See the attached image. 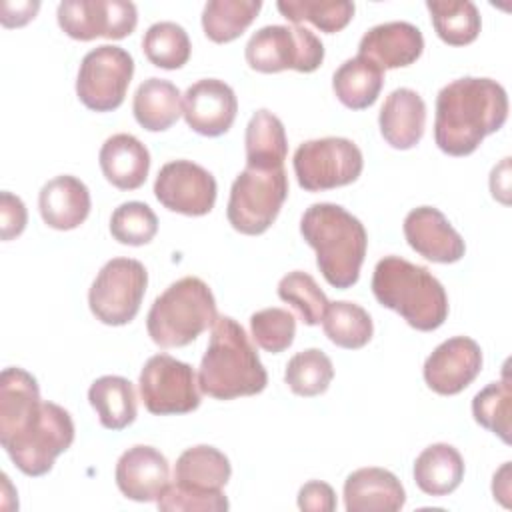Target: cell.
<instances>
[{
	"label": "cell",
	"instance_id": "6da1fadb",
	"mask_svg": "<svg viewBox=\"0 0 512 512\" xmlns=\"http://www.w3.org/2000/svg\"><path fill=\"white\" fill-rule=\"evenodd\" d=\"M74 442L68 410L42 400L36 378L18 368L0 374V444L26 476H44Z\"/></svg>",
	"mask_w": 512,
	"mask_h": 512
},
{
	"label": "cell",
	"instance_id": "7a4b0ae2",
	"mask_svg": "<svg viewBox=\"0 0 512 512\" xmlns=\"http://www.w3.org/2000/svg\"><path fill=\"white\" fill-rule=\"evenodd\" d=\"M508 118V96L492 78L464 76L436 96L434 142L448 156H468Z\"/></svg>",
	"mask_w": 512,
	"mask_h": 512
},
{
	"label": "cell",
	"instance_id": "3957f363",
	"mask_svg": "<svg viewBox=\"0 0 512 512\" xmlns=\"http://www.w3.org/2000/svg\"><path fill=\"white\" fill-rule=\"evenodd\" d=\"M300 234L316 252V266L324 280L346 290L360 278L368 234L364 224L346 208L316 202L300 218Z\"/></svg>",
	"mask_w": 512,
	"mask_h": 512
},
{
	"label": "cell",
	"instance_id": "277c9868",
	"mask_svg": "<svg viewBox=\"0 0 512 512\" xmlns=\"http://www.w3.org/2000/svg\"><path fill=\"white\" fill-rule=\"evenodd\" d=\"M268 384L256 348L246 330L230 316H218L198 370L200 392L216 400L260 394Z\"/></svg>",
	"mask_w": 512,
	"mask_h": 512
},
{
	"label": "cell",
	"instance_id": "5b68a950",
	"mask_svg": "<svg viewBox=\"0 0 512 512\" xmlns=\"http://www.w3.org/2000/svg\"><path fill=\"white\" fill-rule=\"evenodd\" d=\"M372 292L384 308L398 312L420 332H432L448 318V296L440 280L428 268L400 256L378 260Z\"/></svg>",
	"mask_w": 512,
	"mask_h": 512
},
{
	"label": "cell",
	"instance_id": "8992f818",
	"mask_svg": "<svg viewBox=\"0 0 512 512\" xmlns=\"http://www.w3.org/2000/svg\"><path fill=\"white\" fill-rule=\"evenodd\" d=\"M216 318V300L208 284L196 276H184L152 302L146 330L160 348H180L194 342Z\"/></svg>",
	"mask_w": 512,
	"mask_h": 512
},
{
	"label": "cell",
	"instance_id": "52a82bcc",
	"mask_svg": "<svg viewBox=\"0 0 512 512\" xmlns=\"http://www.w3.org/2000/svg\"><path fill=\"white\" fill-rule=\"evenodd\" d=\"M288 198V176L284 166H246L232 182L226 206L230 226L246 236L266 232Z\"/></svg>",
	"mask_w": 512,
	"mask_h": 512
},
{
	"label": "cell",
	"instance_id": "ba28073f",
	"mask_svg": "<svg viewBox=\"0 0 512 512\" xmlns=\"http://www.w3.org/2000/svg\"><path fill=\"white\" fill-rule=\"evenodd\" d=\"M252 70L274 74L282 70L314 72L324 60V44L306 26L270 24L256 30L244 50Z\"/></svg>",
	"mask_w": 512,
	"mask_h": 512
},
{
	"label": "cell",
	"instance_id": "9c48e42d",
	"mask_svg": "<svg viewBox=\"0 0 512 512\" xmlns=\"http://www.w3.org/2000/svg\"><path fill=\"white\" fill-rule=\"evenodd\" d=\"M292 166L300 188L322 192L356 182L362 174L364 158L352 140L326 136L302 142L294 152Z\"/></svg>",
	"mask_w": 512,
	"mask_h": 512
},
{
	"label": "cell",
	"instance_id": "30bf717a",
	"mask_svg": "<svg viewBox=\"0 0 512 512\" xmlns=\"http://www.w3.org/2000/svg\"><path fill=\"white\" fill-rule=\"evenodd\" d=\"M148 286V272L134 258H112L96 274L90 292V312L108 326L132 322Z\"/></svg>",
	"mask_w": 512,
	"mask_h": 512
},
{
	"label": "cell",
	"instance_id": "8fae6325",
	"mask_svg": "<svg viewBox=\"0 0 512 512\" xmlns=\"http://www.w3.org/2000/svg\"><path fill=\"white\" fill-rule=\"evenodd\" d=\"M134 74V58L120 46L102 44L90 50L78 68L76 96L94 112L116 110Z\"/></svg>",
	"mask_w": 512,
	"mask_h": 512
},
{
	"label": "cell",
	"instance_id": "7c38bea8",
	"mask_svg": "<svg viewBox=\"0 0 512 512\" xmlns=\"http://www.w3.org/2000/svg\"><path fill=\"white\" fill-rule=\"evenodd\" d=\"M142 404L150 414H188L200 406V386L190 364L170 354L146 360L138 378Z\"/></svg>",
	"mask_w": 512,
	"mask_h": 512
},
{
	"label": "cell",
	"instance_id": "4fadbf2b",
	"mask_svg": "<svg viewBox=\"0 0 512 512\" xmlns=\"http://www.w3.org/2000/svg\"><path fill=\"white\" fill-rule=\"evenodd\" d=\"M58 26L74 40H122L138 24V10L128 0H64L56 10Z\"/></svg>",
	"mask_w": 512,
	"mask_h": 512
},
{
	"label": "cell",
	"instance_id": "5bb4252c",
	"mask_svg": "<svg viewBox=\"0 0 512 512\" xmlns=\"http://www.w3.org/2000/svg\"><path fill=\"white\" fill-rule=\"evenodd\" d=\"M214 176L192 160H172L158 170L154 180L156 200L184 216H204L216 202Z\"/></svg>",
	"mask_w": 512,
	"mask_h": 512
},
{
	"label": "cell",
	"instance_id": "9a60e30c",
	"mask_svg": "<svg viewBox=\"0 0 512 512\" xmlns=\"http://www.w3.org/2000/svg\"><path fill=\"white\" fill-rule=\"evenodd\" d=\"M480 370V344L468 336H454L432 350L424 362L422 374L430 390L442 396H454L468 388Z\"/></svg>",
	"mask_w": 512,
	"mask_h": 512
},
{
	"label": "cell",
	"instance_id": "2e32d148",
	"mask_svg": "<svg viewBox=\"0 0 512 512\" xmlns=\"http://www.w3.org/2000/svg\"><path fill=\"white\" fill-rule=\"evenodd\" d=\"M238 112L234 90L218 78H204L188 86L182 96V114L194 132L214 138L226 134Z\"/></svg>",
	"mask_w": 512,
	"mask_h": 512
},
{
	"label": "cell",
	"instance_id": "e0dca14e",
	"mask_svg": "<svg viewBox=\"0 0 512 512\" xmlns=\"http://www.w3.org/2000/svg\"><path fill=\"white\" fill-rule=\"evenodd\" d=\"M402 230L410 248L430 262L452 264L466 252L462 236L434 206H418L410 210L404 218Z\"/></svg>",
	"mask_w": 512,
	"mask_h": 512
},
{
	"label": "cell",
	"instance_id": "ac0fdd59",
	"mask_svg": "<svg viewBox=\"0 0 512 512\" xmlns=\"http://www.w3.org/2000/svg\"><path fill=\"white\" fill-rule=\"evenodd\" d=\"M118 490L136 502H156L170 484V466L166 456L144 444L124 450L114 470Z\"/></svg>",
	"mask_w": 512,
	"mask_h": 512
},
{
	"label": "cell",
	"instance_id": "d6986e66",
	"mask_svg": "<svg viewBox=\"0 0 512 512\" xmlns=\"http://www.w3.org/2000/svg\"><path fill=\"white\" fill-rule=\"evenodd\" d=\"M424 50L420 28L410 22H384L372 26L358 44V54L376 62L382 70L414 64Z\"/></svg>",
	"mask_w": 512,
	"mask_h": 512
},
{
	"label": "cell",
	"instance_id": "ffe728a7",
	"mask_svg": "<svg viewBox=\"0 0 512 512\" xmlns=\"http://www.w3.org/2000/svg\"><path fill=\"white\" fill-rule=\"evenodd\" d=\"M404 502V486L386 468H358L344 482V506L348 512H398Z\"/></svg>",
	"mask_w": 512,
	"mask_h": 512
},
{
	"label": "cell",
	"instance_id": "44dd1931",
	"mask_svg": "<svg viewBox=\"0 0 512 512\" xmlns=\"http://www.w3.org/2000/svg\"><path fill=\"white\" fill-rule=\"evenodd\" d=\"M382 138L396 150L414 148L426 128V104L412 88L392 90L378 114Z\"/></svg>",
	"mask_w": 512,
	"mask_h": 512
},
{
	"label": "cell",
	"instance_id": "7402d4cb",
	"mask_svg": "<svg viewBox=\"0 0 512 512\" xmlns=\"http://www.w3.org/2000/svg\"><path fill=\"white\" fill-rule=\"evenodd\" d=\"M88 186L70 174H60L48 180L38 194V210L46 226L54 230H74L90 214Z\"/></svg>",
	"mask_w": 512,
	"mask_h": 512
},
{
	"label": "cell",
	"instance_id": "603a6c76",
	"mask_svg": "<svg viewBox=\"0 0 512 512\" xmlns=\"http://www.w3.org/2000/svg\"><path fill=\"white\" fill-rule=\"evenodd\" d=\"M232 476L230 460L214 446L186 448L174 466V486L196 494H218Z\"/></svg>",
	"mask_w": 512,
	"mask_h": 512
},
{
	"label": "cell",
	"instance_id": "cb8c5ba5",
	"mask_svg": "<svg viewBox=\"0 0 512 512\" xmlns=\"http://www.w3.org/2000/svg\"><path fill=\"white\" fill-rule=\"evenodd\" d=\"M104 178L118 190L140 188L150 172V152L132 134H114L106 138L98 154Z\"/></svg>",
	"mask_w": 512,
	"mask_h": 512
},
{
	"label": "cell",
	"instance_id": "d4e9b609",
	"mask_svg": "<svg viewBox=\"0 0 512 512\" xmlns=\"http://www.w3.org/2000/svg\"><path fill=\"white\" fill-rule=\"evenodd\" d=\"M462 478L464 460L452 444H430L414 462V482L428 496H446L454 492Z\"/></svg>",
	"mask_w": 512,
	"mask_h": 512
},
{
	"label": "cell",
	"instance_id": "484cf974",
	"mask_svg": "<svg viewBox=\"0 0 512 512\" xmlns=\"http://www.w3.org/2000/svg\"><path fill=\"white\" fill-rule=\"evenodd\" d=\"M132 112L144 130H168L182 114V94L170 80L152 76L136 88Z\"/></svg>",
	"mask_w": 512,
	"mask_h": 512
},
{
	"label": "cell",
	"instance_id": "4316f807",
	"mask_svg": "<svg viewBox=\"0 0 512 512\" xmlns=\"http://www.w3.org/2000/svg\"><path fill=\"white\" fill-rule=\"evenodd\" d=\"M384 86V70L364 58L354 56L340 64L332 76V90L336 98L350 110H364L372 106Z\"/></svg>",
	"mask_w": 512,
	"mask_h": 512
},
{
	"label": "cell",
	"instance_id": "83f0119b",
	"mask_svg": "<svg viewBox=\"0 0 512 512\" xmlns=\"http://www.w3.org/2000/svg\"><path fill=\"white\" fill-rule=\"evenodd\" d=\"M90 406L96 410L100 424L108 430H124L136 420V392L124 376H100L88 388Z\"/></svg>",
	"mask_w": 512,
	"mask_h": 512
},
{
	"label": "cell",
	"instance_id": "f1b7e54d",
	"mask_svg": "<svg viewBox=\"0 0 512 512\" xmlns=\"http://www.w3.org/2000/svg\"><path fill=\"white\" fill-rule=\"evenodd\" d=\"M246 166L278 168L284 166L288 154V140L282 120L270 110L262 108L252 114L244 134Z\"/></svg>",
	"mask_w": 512,
	"mask_h": 512
},
{
	"label": "cell",
	"instance_id": "f546056e",
	"mask_svg": "<svg viewBox=\"0 0 512 512\" xmlns=\"http://www.w3.org/2000/svg\"><path fill=\"white\" fill-rule=\"evenodd\" d=\"M426 8L438 38L450 46H466L480 34V12L470 0H428Z\"/></svg>",
	"mask_w": 512,
	"mask_h": 512
},
{
	"label": "cell",
	"instance_id": "4dcf8cb0",
	"mask_svg": "<svg viewBox=\"0 0 512 512\" xmlns=\"http://www.w3.org/2000/svg\"><path fill=\"white\" fill-rule=\"evenodd\" d=\"M260 8V0H210L202 10V30L216 44L232 42L246 32Z\"/></svg>",
	"mask_w": 512,
	"mask_h": 512
},
{
	"label": "cell",
	"instance_id": "1f68e13d",
	"mask_svg": "<svg viewBox=\"0 0 512 512\" xmlns=\"http://www.w3.org/2000/svg\"><path fill=\"white\" fill-rule=\"evenodd\" d=\"M322 328L328 340L346 350H358L366 346L374 334V324L370 314L348 300L330 302L324 318Z\"/></svg>",
	"mask_w": 512,
	"mask_h": 512
},
{
	"label": "cell",
	"instance_id": "d6a6232c",
	"mask_svg": "<svg viewBox=\"0 0 512 512\" xmlns=\"http://www.w3.org/2000/svg\"><path fill=\"white\" fill-rule=\"evenodd\" d=\"M276 8L288 22H310L326 34L346 28L356 10L348 0H280Z\"/></svg>",
	"mask_w": 512,
	"mask_h": 512
},
{
	"label": "cell",
	"instance_id": "836d02e7",
	"mask_svg": "<svg viewBox=\"0 0 512 512\" xmlns=\"http://www.w3.org/2000/svg\"><path fill=\"white\" fill-rule=\"evenodd\" d=\"M142 50L150 64L164 70L182 68L192 52L188 32L176 22H156L152 24L142 38Z\"/></svg>",
	"mask_w": 512,
	"mask_h": 512
},
{
	"label": "cell",
	"instance_id": "e575fe53",
	"mask_svg": "<svg viewBox=\"0 0 512 512\" xmlns=\"http://www.w3.org/2000/svg\"><path fill=\"white\" fill-rule=\"evenodd\" d=\"M334 378L332 360L320 348H308L294 354L284 372V382L288 388L304 398L318 396L328 390Z\"/></svg>",
	"mask_w": 512,
	"mask_h": 512
},
{
	"label": "cell",
	"instance_id": "d590c367",
	"mask_svg": "<svg viewBox=\"0 0 512 512\" xmlns=\"http://www.w3.org/2000/svg\"><path fill=\"white\" fill-rule=\"evenodd\" d=\"M510 410H512V390L508 372L504 370L502 380L490 382L482 388L472 400V414L474 420L500 436L504 444H510Z\"/></svg>",
	"mask_w": 512,
	"mask_h": 512
},
{
	"label": "cell",
	"instance_id": "8d00e7d4",
	"mask_svg": "<svg viewBox=\"0 0 512 512\" xmlns=\"http://www.w3.org/2000/svg\"><path fill=\"white\" fill-rule=\"evenodd\" d=\"M278 296L280 300L292 304L302 322L308 326L320 324L330 304L316 280L302 270H294L282 276V280L278 282Z\"/></svg>",
	"mask_w": 512,
	"mask_h": 512
},
{
	"label": "cell",
	"instance_id": "74e56055",
	"mask_svg": "<svg viewBox=\"0 0 512 512\" xmlns=\"http://www.w3.org/2000/svg\"><path fill=\"white\" fill-rule=\"evenodd\" d=\"M156 232L158 218L154 210L144 202H124L110 216V234L120 244L144 246L152 242Z\"/></svg>",
	"mask_w": 512,
	"mask_h": 512
},
{
	"label": "cell",
	"instance_id": "f35d334b",
	"mask_svg": "<svg viewBox=\"0 0 512 512\" xmlns=\"http://www.w3.org/2000/svg\"><path fill=\"white\" fill-rule=\"evenodd\" d=\"M250 334L262 350L278 354L292 346L296 320L284 308H264L250 316Z\"/></svg>",
	"mask_w": 512,
	"mask_h": 512
},
{
	"label": "cell",
	"instance_id": "ab89813d",
	"mask_svg": "<svg viewBox=\"0 0 512 512\" xmlns=\"http://www.w3.org/2000/svg\"><path fill=\"white\" fill-rule=\"evenodd\" d=\"M162 512H224L230 508L224 492L220 494H196L168 484L162 496L156 500Z\"/></svg>",
	"mask_w": 512,
	"mask_h": 512
},
{
	"label": "cell",
	"instance_id": "60d3db41",
	"mask_svg": "<svg viewBox=\"0 0 512 512\" xmlns=\"http://www.w3.org/2000/svg\"><path fill=\"white\" fill-rule=\"evenodd\" d=\"M26 222H28V212L22 198L4 190L0 194V238L8 242L20 236L26 228Z\"/></svg>",
	"mask_w": 512,
	"mask_h": 512
},
{
	"label": "cell",
	"instance_id": "b9f144b4",
	"mask_svg": "<svg viewBox=\"0 0 512 512\" xmlns=\"http://www.w3.org/2000/svg\"><path fill=\"white\" fill-rule=\"evenodd\" d=\"M298 508L306 512H332L336 508V494L330 484L310 480L298 490Z\"/></svg>",
	"mask_w": 512,
	"mask_h": 512
},
{
	"label": "cell",
	"instance_id": "7bdbcfd3",
	"mask_svg": "<svg viewBox=\"0 0 512 512\" xmlns=\"http://www.w3.org/2000/svg\"><path fill=\"white\" fill-rule=\"evenodd\" d=\"M40 8V2H8L0 4V20L6 28H18L28 24Z\"/></svg>",
	"mask_w": 512,
	"mask_h": 512
},
{
	"label": "cell",
	"instance_id": "ee69618b",
	"mask_svg": "<svg viewBox=\"0 0 512 512\" xmlns=\"http://www.w3.org/2000/svg\"><path fill=\"white\" fill-rule=\"evenodd\" d=\"M510 462H504V466L494 474V482H492V492H494V498L502 500V504L506 506L504 498L510 496Z\"/></svg>",
	"mask_w": 512,
	"mask_h": 512
}]
</instances>
